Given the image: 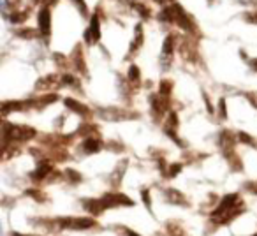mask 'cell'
Segmentation results:
<instances>
[{
  "label": "cell",
  "instance_id": "cell-1",
  "mask_svg": "<svg viewBox=\"0 0 257 236\" xmlns=\"http://www.w3.org/2000/svg\"><path fill=\"white\" fill-rule=\"evenodd\" d=\"M60 224L62 227H67V229H88L95 222L92 218H64Z\"/></svg>",
  "mask_w": 257,
  "mask_h": 236
},
{
  "label": "cell",
  "instance_id": "cell-2",
  "mask_svg": "<svg viewBox=\"0 0 257 236\" xmlns=\"http://www.w3.org/2000/svg\"><path fill=\"white\" fill-rule=\"evenodd\" d=\"M100 145H99V141H93V140H88V143H86V148H88L90 152L92 150H97Z\"/></svg>",
  "mask_w": 257,
  "mask_h": 236
},
{
  "label": "cell",
  "instance_id": "cell-3",
  "mask_svg": "<svg viewBox=\"0 0 257 236\" xmlns=\"http://www.w3.org/2000/svg\"><path fill=\"white\" fill-rule=\"evenodd\" d=\"M255 236H257V234H255Z\"/></svg>",
  "mask_w": 257,
  "mask_h": 236
}]
</instances>
